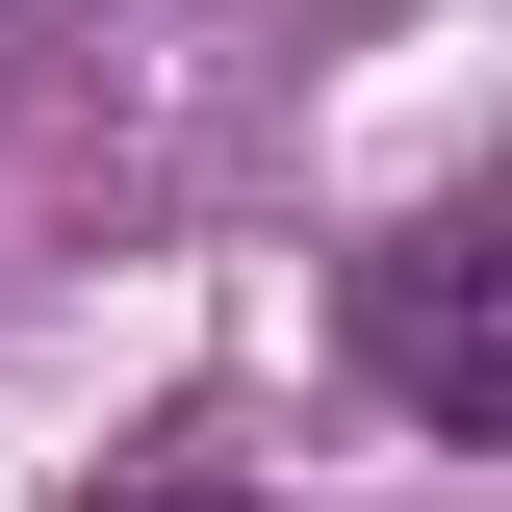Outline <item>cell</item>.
Returning a JSON list of instances; mask_svg holds the SVG:
<instances>
[{
  "instance_id": "cell-2",
  "label": "cell",
  "mask_w": 512,
  "mask_h": 512,
  "mask_svg": "<svg viewBox=\"0 0 512 512\" xmlns=\"http://www.w3.org/2000/svg\"><path fill=\"white\" fill-rule=\"evenodd\" d=\"M103 512H256V487H103Z\"/></svg>"
},
{
  "instance_id": "cell-1",
  "label": "cell",
  "mask_w": 512,
  "mask_h": 512,
  "mask_svg": "<svg viewBox=\"0 0 512 512\" xmlns=\"http://www.w3.org/2000/svg\"><path fill=\"white\" fill-rule=\"evenodd\" d=\"M359 359H384L410 436H512V256H487V205H410L359 256Z\"/></svg>"
}]
</instances>
